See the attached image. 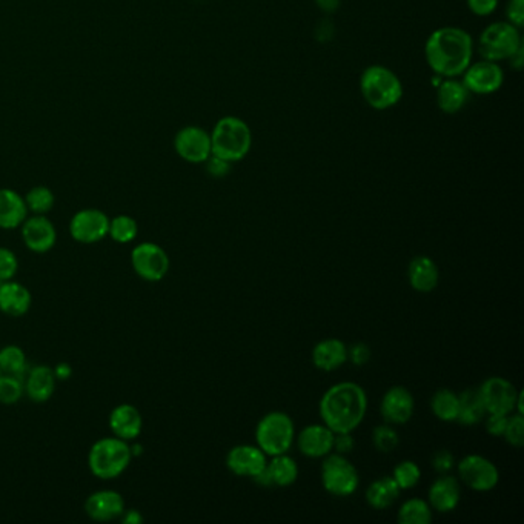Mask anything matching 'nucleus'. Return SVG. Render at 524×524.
<instances>
[{
	"instance_id": "34",
	"label": "nucleus",
	"mask_w": 524,
	"mask_h": 524,
	"mask_svg": "<svg viewBox=\"0 0 524 524\" xmlns=\"http://www.w3.org/2000/svg\"><path fill=\"white\" fill-rule=\"evenodd\" d=\"M139 234V225L136 220L132 219L131 215H116L110 219V229H108V236L119 243V245H127L131 243Z\"/></svg>"
},
{
	"instance_id": "8",
	"label": "nucleus",
	"mask_w": 524,
	"mask_h": 524,
	"mask_svg": "<svg viewBox=\"0 0 524 524\" xmlns=\"http://www.w3.org/2000/svg\"><path fill=\"white\" fill-rule=\"evenodd\" d=\"M321 485L330 496H352L359 489V472L346 456L330 452L321 465Z\"/></svg>"
},
{
	"instance_id": "44",
	"label": "nucleus",
	"mask_w": 524,
	"mask_h": 524,
	"mask_svg": "<svg viewBox=\"0 0 524 524\" xmlns=\"http://www.w3.org/2000/svg\"><path fill=\"white\" fill-rule=\"evenodd\" d=\"M204 163H206V171H208L209 175H213L215 179L226 177L231 173V165H233V163H229L220 157L213 156V154Z\"/></svg>"
},
{
	"instance_id": "22",
	"label": "nucleus",
	"mask_w": 524,
	"mask_h": 524,
	"mask_svg": "<svg viewBox=\"0 0 524 524\" xmlns=\"http://www.w3.org/2000/svg\"><path fill=\"white\" fill-rule=\"evenodd\" d=\"M56 383L58 379L54 375L53 368L47 364H37L26 371V379L24 380L25 393L33 403H45L53 397Z\"/></svg>"
},
{
	"instance_id": "45",
	"label": "nucleus",
	"mask_w": 524,
	"mask_h": 524,
	"mask_svg": "<svg viewBox=\"0 0 524 524\" xmlns=\"http://www.w3.org/2000/svg\"><path fill=\"white\" fill-rule=\"evenodd\" d=\"M486 431L494 435V437H503L505 434L506 423L509 415H501V414H486Z\"/></svg>"
},
{
	"instance_id": "13",
	"label": "nucleus",
	"mask_w": 524,
	"mask_h": 524,
	"mask_svg": "<svg viewBox=\"0 0 524 524\" xmlns=\"http://www.w3.org/2000/svg\"><path fill=\"white\" fill-rule=\"evenodd\" d=\"M110 217L100 209L88 208L74 214L69 220V236L82 245H94L108 236Z\"/></svg>"
},
{
	"instance_id": "29",
	"label": "nucleus",
	"mask_w": 524,
	"mask_h": 524,
	"mask_svg": "<svg viewBox=\"0 0 524 524\" xmlns=\"http://www.w3.org/2000/svg\"><path fill=\"white\" fill-rule=\"evenodd\" d=\"M458 417L456 422L465 424V426H474L483 422L486 417L485 404L481 402L478 389H465L463 393H458Z\"/></svg>"
},
{
	"instance_id": "47",
	"label": "nucleus",
	"mask_w": 524,
	"mask_h": 524,
	"mask_svg": "<svg viewBox=\"0 0 524 524\" xmlns=\"http://www.w3.org/2000/svg\"><path fill=\"white\" fill-rule=\"evenodd\" d=\"M355 440L351 435V433L335 434L334 447L332 451L341 456H348L351 452L354 451Z\"/></svg>"
},
{
	"instance_id": "3",
	"label": "nucleus",
	"mask_w": 524,
	"mask_h": 524,
	"mask_svg": "<svg viewBox=\"0 0 524 524\" xmlns=\"http://www.w3.org/2000/svg\"><path fill=\"white\" fill-rule=\"evenodd\" d=\"M253 146V132L248 123L236 116L222 117L211 132V152L229 163L248 156Z\"/></svg>"
},
{
	"instance_id": "20",
	"label": "nucleus",
	"mask_w": 524,
	"mask_h": 524,
	"mask_svg": "<svg viewBox=\"0 0 524 524\" xmlns=\"http://www.w3.org/2000/svg\"><path fill=\"white\" fill-rule=\"evenodd\" d=\"M108 423L112 435L125 442H134L141 435L143 427L141 411L130 403L119 404L112 409Z\"/></svg>"
},
{
	"instance_id": "40",
	"label": "nucleus",
	"mask_w": 524,
	"mask_h": 524,
	"mask_svg": "<svg viewBox=\"0 0 524 524\" xmlns=\"http://www.w3.org/2000/svg\"><path fill=\"white\" fill-rule=\"evenodd\" d=\"M19 271V260L11 249L0 246V283L13 280Z\"/></svg>"
},
{
	"instance_id": "32",
	"label": "nucleus",
	"mask_w": 524,
	"mask_h": 524,
	"mask_svg": "<svg viewBox=\"0 0 524 524\" xmlns=\"http://www.w3.org/2000/svg\"><path fill=\"white\" fill-rule=\"evenodd\" d=\"M398 523L431 524L433 523V508L423 498H411L404 501L398 509Z\"/></svg>"
},
{
	"instance_id": "33",
	"label": "nucleus",
	"mask_w": 524,
	"mask_h": 524,
	"mask_svg": "<svg viewBox=\"0 0 524 524\" xmlns=\"http://www.w3.org/2000/svg\"><path fill=\"white\" fill-rule=\"evenodd\" d=\"M0 369L2 374L16 375L24 379L28 371V360L24 350L16 345L4 346L0 350Z\"/></svg>"
},
{
	"instance_id": "11",
	"label": "nucleus",
	"mask_w": 524,
	"mask_h": 524,
	"mask_svg": "<svg viewBox=\"0 0 524 524\" xmlns=\"http://www.w3.org/2000/svg\"><path fill=\"white\" fill-rule=\"evenodd\" d=\"M456 472L463 485L476 492H490L500 481L498 467L483 456L471 454L456 463Z\"/></svg>"
},
{
	"instance_id": "41",
	"label": "nucleus",
	"mask_w": 524,
	"mask_h": 524,
	"mask_svg": "<svg viewBox=\"0 0 524 524\" xmlns=\"http://www.w3.org/2000/svg\"><path fill=\"white\" fill-rule=\"evenodd\" d=\"M506 22L514 25L517 28H523L524 25V0H509L506 5Z\"/></svg>"
},
{
	"instance_id": "21",
	"label": "nucleus",
	"mask_w": 524,
	"mask_h": 524,
	"mask_svg": "<svg viewBox=\"0 0 524 524\" xmlns=\"http://www.w3.org/2000/svg\"><path fill=\"white\" fill-rule=\"evenodd\" d=\"M460 481L456 480V477L447 476V474L438 477L427 492V503L433 510H437L442 514L456 509V506L460 505Z\"/></svg>"
},
{
	"instance_id": "18",
	"label": "nucleus",
	"mask_w": 524,
	"mask_h": 524,
	"mask_svg": "<svg viewBox=\"0 0 524 524\" xmlns=\"http://www.w3.org/2000/svg\"><path fill=\"white\" fill-rule=\"evenodd\" d=\"M127 509L125 498L116 490H98L85 501V512L94 521H112L121 519Z\"/></svg>"
},
{
	"instance_id": "52",
	"label": "nucleus",
	"mask_w": 524,
	"mask_h": 524,
	"mask_svg": "<svg viewBox=\"0 0 524 524\" xmlns=\"http://www.w3.org/2000/svg\"><path fill=\"white\" fill-rule=\"evenodd\" d=\"M0 375H2V369H0Z\"/></svg>"
},
{
	"instance_id": "31",
	"label": "nucleus",
	"mask_w": 524,
	"mask_h": 524,
	"mask_svg": "<svg viewBox=\"0 0 524 524\" xmlns=\"http://www.w3.org/2000/svg\"><path fill=\"white\" fill-rule=\"evenodd\" d=\"M458 406V393L451 389H438L431 398V411L442 422H456Z\"/></svg>"
},
{
	"instance_id": "10",
	"label": "nucleus",
	"mask_w": 524,
	"mask_h": 524,
	"mask_svg": "<svg viewBox=\"0 0 524 524\" xmlns=\"http://www.w3.org/2000/svg\"><path fill=\"white\" fill-rule=\"evenodd\" d=\"M170 256L157 243H139L131 251L132 269L145 282H162L170 272Z\"/></svg>"
},
{
	"instance_id": "7",
	"label": "nucleus",
	"mask_w": 524,
	"mask_h": 524,
	"mask_svg": "<svg viewBox=\"0 0 524 524\" xmlns=\"http://www.w3.org/2000/svg\"><path fill=\"white\" fill-rule=\"evenodd\" d=\"M523 45L517 26L509 22H494L481 31L477 49L481 58L498 64L503 60H509Z\"/></svg>"
},
{
	"instance_id": "24",
	"label": "nucleus",
	"mask_w": 524,
	"mask_h": 524,
	"mask_svg": "<svg viewBox=\"0 0 524 524\" xmlns=\"http://www.w3.org/2000/svg\"><path fill=\"white\" fill-rule=\"evenodd\" d=\"M408 280L414 291L420 292V294L433 292L440 282L437 263L427 256H418L413 258L409 263Z\"/></svg>"
},
{
	"instance_id": "23",
	"label": "nucleus",
	"mask_w": 524,
	"mask_h": 524,
	"mask_svg": "<svg viewBox=\"0 0 524 524\" xmlns=\"http://www.w3.org/2000/svg\"><path fill=\"white\" fill-rule=\"evenodd\" d=\"M33 305L28 288L15 280L0 283V312L8 317H22Z\"/></svg>"
},
{
	"instance_id": "51",
	"label": "nucleus",
	"mask_w": 524,
	"mask_h": 524,
	"mask_svg": "<svg viewBox=\"0 0 524 524\" xmlns=\"http://www.w3.org/2000/svg\"><path fill=\"white\" fill-rule=\"evenodd\" d=\"M523 51L524 45L521 47V48L519 49V51H517V53L514 54V56H512V58H509L510 67L517 69V71H519V69L523 68Z\"/></svg>"
},
{
	"instance_id": "35",
	"label": "nucleus",
	"mask_w": 524,
	"mask_h": 524,
	"mask_svg": "<svg viewBox=\"0 0 524 524\" xmlns=\"http://www.w3.org/2000/svg\"><path fill=\"white\" fill-rule=\"evenodd\" d=\"M24 199L28 211H31L33 214H39V215H47L53 209L54 202H56L53 191L47 188V186L31 188Z\"/></svg>"
},
{
	"instance_id": "42",
	"label": "nucleus",
	"mask_w": 524,
	"mask_h": 524,
	"mask_svg": "<svg viewBox=\"0 0 524 524\" xmlns=\"http://www.w3.org/2000/svg\"><path fill=\"white\" fill-rule=\"evenodd\" d=\"M454 466H456V458H454L451 452L446 451V449H442V451H438L434 454V471L445 476V474H449V472L454 469Z\"/></svg>"
},
{
	"instance_id": "49",
	"label": "nucleus",
	"mask_w": 524,
	"mask_h": 524,
	"mask_svg": "<svg viewBox=\"0 0 524 524\" xmlns=\"http://www.w3.org/2000/svg\"><path fill=\"white\" fill-rule=\"evenodd\" d=\"M53 372L58 380H68L73 375V368H71V364L62 362V363L54 366Z\"/></svg>"
},
{
	"instance_id": "48",
	"label": "nucleus",
	"mask_w": 524,
	"mask_h": 524,
	"mask_svg": "<svg viewBox=\"0 0 524 524\" xmlns=\"http://www.w3.org/2000/svg\"><path fill=\"white\" fill-rule=\"evenodd\" d=\"M316 5L320 8L326 15H332L335 11L339 10L341 5V0H314Z\"/></svg>"
},
{
	"instance_id": "28",
	"label": "nucleus",
	"mask_w": 524,
	"mask_h": 524,
	"mask_svg": "<svg viewBox=\"0 0 524 524\" xmlns=\"http://www.w3.org/2000/svg\"><path fill=\"white\" fill-rule=\"evenodd\" d=\"M402 489L393 481V477H382L372 481L366 490V501L375 510L388 509L397 501Z\"/></svg>"
},
{
	"instance_id": "36",
	"label": "nucleus",
	"mask_w": 524,
	"mask_h": 524,
	"mask_svg": "<svg viewBox=\"0 0 524 524\" xmlns=\"http://www.w3.org/2000/svg\"><path fill=\"white\" fill-rule=\"evenodd\" d=\"M393 478L400 489H413L422 478V469L415 461H400L397 466L393 467Z\"/></svg>"
},
{
	"instance_id": "5",
	"label": "nucleus",
	"mask_w": 524,
	"mask_h": 524,
	"mask_svg": "<svg viewBox=\"0 0 524 524\" xmlns=\"http://www.w3.org/2000/svg\"><path fill=\"white\" fill-rule=\"evenodd\" d=\"M132 460L131 445L121 438H100L88 454V466L99 480H114L127 471Z\"/></svg>"
},
{
	"instance_id": "9",
	"label": "nucleus",
	"mask_w": 524,
	"mask_h": 524,
	"mask_svg": "<svg viewBox=\"0 0 524 524\" xmlns=\"http://www.w3.org/2000/svg\"><path fill=\"white\" fill-rule=\"evenodd\" d=\"M478 393L487 414H523V393L517 391L509 380L490 377L481 383Z\"/></svg>"
},
{
	"instance_id": "16",
	"label": "nucleus",
	"mask_w": 524,
	"mask_h": 524,
	"mask_svg": "<svg viewBox=\"0 0 524 524\" xmlns=\"http://www.w3.org/2000/svg\"><path fill=\"white\" fill-rule=\"evenodd\" d=\"M415 400L409 389L404 386H393L384 393L380 404V413L389 424H404L414 415Z\"/></svg>"
},
{
	"instance_id": "15",
	"label": "nucleus",
	"mask_w": 524,
	"mask_h": 524,
	"mask_svg": "<svg viewBox=\"0 0 524 524\" xmlns=\"http://www.w3.org/2000/svg\"><path fill=\"white\" fill-rule=\"evenodd\" d=\"M20 236L25 246L36 254H45L54 248L58 242V231L53 222L47 215L35 214L33 217H26L20 226Z\"/></svg>"
},
{
	"instance_id": "43",
	"label": "nucleus",
	"mask_w": 524,
	"mask_h": 524,
	"mask_svg": "<svg viewBox=\"0 0 524 524\" xmlns=\"http://www.w3.org/2000/svg\"><path fill=\"white\" fill-rule=\"evenodd\" d=\"M467 8L472 15L478 17H487L497 10L498 0H466Z\"/></svg>"
},
{
	"instance_id": "27",
	"label": "nucleus",
	"mask_w": 524,
	"mask_h": 524,
	"mask_svg": "<svg viewBox=\"0 0 524 524\" xmlns=\"http://www.w3.org/2000/svg\"><path fill=\"white\" fill-rule=\"evenodd\" d=\"M471 98V92L467 91L465 83L456 78L445 79L438 83L437 105L445 114H456L466 107Z\"/></svg>"
},
{
	"instance_id": "1",
	"label": "nucleus",
	"mask_w": 524,
	"mask_h": 524,
	"mask_svg": "<svg viewBox=\"0 0 524 524\" xmlns=\"http://www.w3.org/2000/svg\"><path fill=\"white\" fill-rule=\"evenodd\" d=\"M424 58L437 78H460L474 58V39L466 29L443 26L427 37Z\"/></svg>"
},
{
	"instance_id": "17",
	"label": "nucleus",
	"mask_w": 524,
	"mask_h": 524,
	"mask_svg": "<svg viewBox=\"0 0 524 524\" xmlns=\"http://www.w3.org/2000/svg\"><path fill=\"white\" fill-rule=\"evenodd\" d=\"M267 461L265 452L253 445H238L234 446L226 456V466L229 471L238 477L257 476L267 467Z\"/></svg>"
},
{
	"instance_id": "39",
	"label": "nucleus",
	"mask_w": 524,
	"mask_h": 524,
	"mask_svg": "<svg viewBox=\"0 0 524 524\" xmlns=\"http://www.w3.org/2000/svg\"><path fill=\"white\" fill-rule=\"evenodd\" d=\"M506 442L510 446L521 447L524 445V417L523 414L512 413L508 417L506 423L505 434H503Z\"/></svg>"
},
{
	"instance_id": "37",
	"label": "nucleus",
	"mask_w": 524,
	"mask_h": 524,
	"mask_svg": "<svg viewBox=\"0 0 524 524\" xmlns=\"http://www.w3.org/2000/svg\"><path fill=\"white\" fill-rule=\"evenodd\" d=\"M24 379L16 375H0V403L11 406L24 397Z\"/></svg>"
},
{
	"instance_id": "2",
	"label": "nucleus",
	"mask_w": 524,
	"mask_h": 524,
	"mask_svg": "<svg viewBox=\"0 0 524 524\" xmlns=\"http://www.w3.org/2000/svg\"><path fill=\"white\" fill-rule=\"evenodd\" d=\"M323 424L335 434L354 433L368 413V395L354 382L330 386L319 404Z\"/></svg>"
},
{
	"instance_id": "4",
	"label": "nucleus",
	"mask_w": 524,
	"mask_h": 524,
	"mask_svg": "<svg viewBox=\"0 0 524 524\" xmlns=\"http://www.w3.org/2000/svg\"><path fill=\"white\" fill-rule=\"evenodd\" d=\"M360 91L364 102L377 111L391 110L403 99V83L393 69L383 65H371L360 78Z\"/></svg>"
},
{
	"instance_id": "50",
	"label": "nucleus",
	"mask_w": 524,
	"mask_h": 524,
	"mask_svg": "<svg viewBox=\"0 0 524 524\" xmlns=\"http://www.w3.org/2000/svg\"><path fill=\"white\" fill-rule=\"evenodd\" d=\"M121 523L125 524H141L143 523V517H141V510L137 509H125L123 515L121 517Z\"/></svg>"
},
{
	"instance_id": "38",
	"label": "nucleus",
	"mask_w": 524,
	"mask_h": 524,
	"mask_svg": "<svg viewBox=\"0 0 524 524\" xmlns=\"http://www.w3.org/2000/svg\"><path fill=\"white\" fill-rule=\"evenodd\" d=\"M372 443H374V447L377 451L389 454V452H393L398 446L400 438H398L397 431L393 429V424L386 423V424L375 427L374 431H372Z\"/></svg>"
},
{
	"instance_id": "25",
	"label": "nucleus",
	"mask_w": 524,
	"mask_h": 524,
	"mask_svg": "<svg viewBox=\"0 0 524 524\" xmlns=\"http://www.w3.org/2000/svg\"><path fill=\"white\" fill-rule=\"evenodd\" d=\"M348 362V346L339 339H326L314 346L312 363L317 369L332 372Z\"/></svg>"
},
{
	"instance_id": "6",
	"label": "nucleus",
	"mask_w": 524,
	"mask_h": 524,
	"mask_svg": "<svg viewBox=\"0 0 524 524\" xmlns=\"http://www.w3.org/2000/svg\"><path fill=\"white\" fill-rule=\"evenodd\" d=\"M296 438L292 418L282 411H272L257 423L256 442L267 456H282L291 449Z\"/></svg>"
},
{
	"instance_id": "30",
	"label": "nucleus",
	"mask_w": 524,
	"mask_h": 524,
	"mask_svg": "<svg viewBox=\"0 0 524 524\" xmlns=\"http://www.w3.org/2000/svg\"><path fill=\"white\" fill-rule=\"evenodd\" d=\"M267 469L274 486L288 487V486L294 485L299 478V466H297L296 460L288 454L272 456V460L267 465Z\"/></svg>"
},
{
	"instance_id": "14",
	"label": "nucleus",
	"mask_w": 524,
	"mask_h": 524,
	"mask_svg": "<svg viewBox=\"0 0 524 524\" xmlns=\"http://www.w3.org/2000/svg\"><path fill=\"white\" fill-rule=\"evenodd\" d=\"M174 150L188 163H204L211 157V134L204 128L184 127L174 137Z\"/></svg>"
},
{
	"instance_id": "26",
	"label": "nucleus",
	"mask_w": 524,
	"mask_h": 524,
	"mask_svg": "<svg viewBox=\"0 0 524 524\" xmlns=\"http://www.w3.org/2000/svg\"><path fill=\"white\" fill-rule=\"evenodd\" d=\"M28 213L25 199L19 193L8 188L0 190V229L11 231L20 228L28 217Z\"/></svg>"
},
{
	"instance_id": "19",
	"label": "nucleus",
	"mask_w": 524,
	"mask_h": 524,
	"mask_svg": "<svg viewBox=\"0 0 524 524\" xmlns=\"http://www.w3.org/2000/svg\"><path fill=\"white\" fill-rule=\"evenodd\" d=\"M334 437V431L326 424H309L299 434L297 445L308 458H325L332 452Z\"/></svg>"
},
{
	"instance_id": "12",
	"label": "nucleus",
	"mask_w": 524,
	"mask_h": 524,
	"mask_svg": "<svg viewBox=\"0 0 524 524\" xmlns=\"http://www.w3.org/2000/svg\"><path fill=\"white\" fill-rule=\"evenodd\" d=\"M461 76H463L461 82L465 83L467 91L478 96H489L500 91L505 83V73L500 65L485 58H481L476 64L471 62Z\"/></svg>"
},
{
	"instance_id": "46",
	"label": "nucleus",
	"mask_w": 524,
	"mask_h": 524,
	"mask_svg": "<svg viewBox=\"0 0 524 524\" xmlns=\"http://www.w3.org/2000/svg\"><path fill=\"white\" fill-rule=\"evenodd\" d=\"M348 360H351L355 366H364L371 360V348L364 343H355L351 350H348Z\"/></svg>"
}]
</instances>
